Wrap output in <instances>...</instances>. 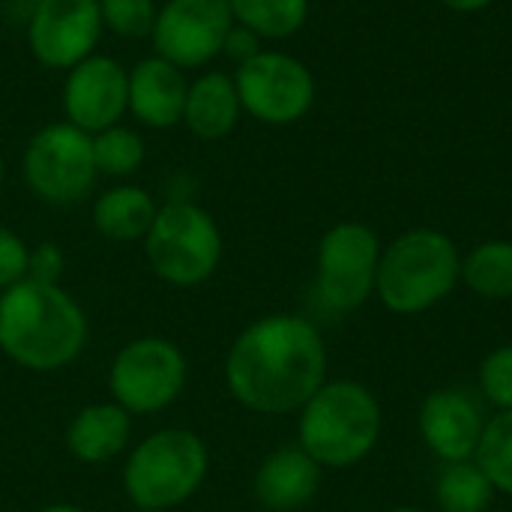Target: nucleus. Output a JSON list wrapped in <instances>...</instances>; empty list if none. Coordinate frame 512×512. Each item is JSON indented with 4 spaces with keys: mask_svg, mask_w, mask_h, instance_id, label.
Returning <instances> with one entry per match:
<instances>
[{
    "mask_svg": "<svg viewBox=\"0 0 512 512\" xmlns=\"http://www.w3.org/2000/svg\"><path fill=\"white\" fill-rule=\"evenodd\" d=\"M327 366L324 336L309 318L270 312L234 336L225 354V387L252 414L288 417L327 384Z\"/></svg>",
    "mask_w": 512,
    "mask_h": 512,
    "instance_id": "1",
    "label": "nucleus"
},
{
    "mask_svg": "<svg viewBox=\"0 0 512 512\" xmlns=\"http://www.w3.org/2000/svg\"><path fill=\"white\" fill-rule=\"evenodd\" d=\"M87 339L90 321L63 285L24 279L0 294V351L18 369L63 372L84 354Z\"/></svg>",
    "mask_w": 512,
    "mask_h": 512,
    "instance_id": "2",
    "label": "nucleus"
},
{
    "mask_svg": "<svg viewBox=\"0 0 512 512\" xmlns=\"http://www.w3.org/2000/svg\"><path fill=\"white\" fill-rule=\"evenodd\" d=\"M384 432L375 393L351 378H336L297 411V444L324 468L348 471L369 459Z\"/></svg>",
    "mask_w": 512,
    "mask_h": 512,
    "instance_id": "3",
    "label": "nucleus"
},
{
    "mask_svg": "<svg viewBox=\"0 0 512 512\" xmlns=\"http://www.w3.org/2000/svg\"><path fill=\"white\" fill-rule=\"evenodd\" d=\"M462 282V252L438 228H411L381 249L375 297L393 315L411 318L444 303Z\"/></svg>",
    "mask_w": 512,
    "mask_h": 512,
    "instance_id": "4",
    "label": "nucleus"
},
{
    "mask_svg": "<svg viewBox=\"0 0 512 512\" xmlns=\"http://www.w3.org/2000/svg\"><path fill=\"white\" fill-rule=\"evenodd\" d=\"M210 471L204 438L183 426L156 429L141 438L123 462V492L135 510L174 512L192 501Z\"/></svg>",
    "mask_w": 512,
    "mask_h": 512,
    "instance_id": "5",
    "label": "nucleus"
},
{
    "mask_svg": "<svg viewBox=\"0 0 512 512\" xmlns=\"http://www.w3.org/2000/svg\"><path fill=\"white\" fill-rule=\"evenodd\" d=\"M144 258L153 276L171 288H198L222 264V231L195 201H165L147 231Z\"/></svg>",
    "mask_w": 512,
    "mask_h": 512,
    "instance_id": "6",
    "label": "nucleus"
},
{
    "mask_svg": "<svg viewBox=\"0 0 512 512\" xmlns=\"http://www.w3.org/2000/svg\"><path fill=\"white\" fill-rule=\"evenodd\" d=\"M108 396L132 417L168 411L189 384V360L174 339L138 336L120 345L108 366Z\"/></svg>",
    "mask_w": 512,
    "mask_h": 512,
    "instance_id": "7",
    "label": "nucleus"
},
{
    "mask_svg": "<svg viewBox=\"0 0 512 512\" xmlns=\"http://www.w3.org/2000/svg\"><path fill=\"white\" fill-rule=\"evenodd\" d=\"M21 177L27 189L51 207L90 198L99 180L93 135L66 120L36 129L21 153Z\"/></svg>",
    "mask_w": 512,
    "mask_h": 512,
    "instance_id": "8",
    "label": "nucleus"
},
{
    "mask_svg": "<svg viewBox=\"0 0 512 512\" xmlns=\"http://www.w3.org/2000/svg\"><path fill=\"white\" fill-rule=\"evenodd\" d=\"M381 240L363 222H336L318 240L315 255V294L339 315L357 312L369 303L378 282Z\"/></svg>",
    "mask_w": 512,
    "mask_h": 512,
    "instance_id": "9",
    "label": "nucleus"
},
{
    "mask_svg": "<svg viewBox=\"0 0 512 512\" xmlns=\"http://www.w3.org/2000/svg\"><path fill=\"white\" fill-rule=\"evenodd\" d=\"M243 114L264 126H291L315 105V78L303 60L264 48L234 72Z\"/></svg>",
    "mask_w": 512,
    "mask_h": 512,
    "instance_id": "10",
    "label": "nucleus"
},
{
    "mask_svg": "<svg viewBox=\"0 0 512 512\" xmlns=\"http://www.w3.org/2000/svg\"><path fill=\"white\" fill-rule=\"evenodd\" d=\"M234 27L228 0H165L159 3L150 42L153 54L186 69L210 66Z\"/></svg>",
    "mask_w": 512,
    "mask_h": 512,
    "instance_id": "11",
    "label": "nucleus"
},
{
    "mask_svg": "<svg viewBox=\"0 0 512 512\" xmlns=\"http://www.w3.org/2000/svg\"><path fill=\"white\" fill-rule=\"evenodd\" d=\"M102 33L99 0H36L24 21L33 60L57 72H69L96 54Z\"/></svg>",
    "mask_w": 512,
    "mask_h": 512,
    "instance_id": "12",
    "label": "nucleus"
},
{
    "mask_svg": "<svg viewBox=\"0 0 512 512\" xmlns=\"http://www.w3.org/2000/svg\"><path fill=\"white\" fill-rule=\"evenodd\" d=\"M63 120L96 135L129 114V69L111 54H90L72 66L60 90Z\"/></svg>",
    "mask_w": 512,
    "mask_h": 512,
    "instance_id": "13",
    "label": "nucleus"
},
{
    "mask_svg": "<svg viewBox=\"0 0 512 512\" xmlns=\"http://www.w3.org/2000/svg\"><path fill=\"white\" fill-rule=\"evenodd\" d=\"M486 420L480 405L456 387L432 390L417 411V429L429 453L444 462H471L486 432Z\"/></svg>",
    "mask_w": 512,
    "mask_h": 512,
    "instance_id": "14",
    "label": "nucleus"
},
{
    "mask_svg": "<svg viewBox=\"0 0 512 512\" xmlns=\"http://www.w3.org/2000/svg\"><path fill=\"white\" fill-rule=\"evenodd\" d=\"M324 468L294 441L270 450L252 477V495L267 512L306 510L321 492Z\"/></svg>",
    "mask_w": 512,
    "mask_h": 512,
    "instance_id": "15",
    "label": "nucleus"
},
{
    "mask_svg": "<svg viewBox=\"0 0 512 512\" xmlns=\"http://www.w3.org/2000/svg\"><path fill=\"white\" fill-rule=\"evenodd\" d=\"M189 78L159 54L141 57L129 69V114L144 129H174L183 123Z\"/></svg>",
    "mask_w": 512,
    "mask_h": 512,
    "instance_id": "16",
    "label": "nucleus"
},
{
    "mask_svg": "<svg viewBox=\"0 0 512 512\" xmlns=\"http://www.w3.org/2000/svg\"><path fill=\"white\" fill-rule=\"evenodd\" d=\"M66 450L81 465H108L129 450L132 414L117 402H90L66 426Z\"/></svg>",
    "mask_w": 512,
    "mask_h": 512,
    "instance_id": "17",
    "label": "nucleus"
},
{
    "mask_svg": "<svg viewBox=\"0 0 512 512\" xmlns=\"http://www.w3.org/2000/svg\"><path fill=\"white\" fill-rule=\"evenodd\" d=\"M243 105L237 96V84L231 72L207 69L189 81L183 126L198 141H222L240 123Z\"/></svg>",
    "mask_w": 512,
    "mask_h": 512,
    "instance_id": "18",
    "label": "nucleus"
},
{
    "mask_svg": "<svg viewBox=\"0 0 512 512\" xmlns=\"http://www.w3.org/2000/svg\"><path fill=\"white\" fill-rule=\"evenodd\" d=\"M159 213L156 198L138 183H117L96 195L93 228L111 243H138Z\"/></svg>",
    "mask_w": 512,
    "mask_h": 512,
    "instance_id": "19",
    "label": "nucleus"
},
{
    "mask_svg": "<svg viewBox=\"0 0 512 512\" xmlns=\"http://www.w3.org/2000/svg\"><path fill=\"white\" fill-rule=\"evenodd\" d=\"M462 282L483 300H512V240H486L462 255Z\"/></svg>",
    "mask_w": 512,
    "mask_h": 512,
    "instance_id": "20",
    "label": "nucleus"
},
{
    "mask_svg": "<svg viewBox=\"0 0 512 512\" xmlns=\"http://www.w3.org/2000/svg\"><path fill=\"white\" fill-rule=\"evenodd\" d=\"M495 495L492 480L474 459L444 465L435 480V507L441 512H489Z\"/></svg>",
    "mask_w": 512,
    "mask_h": 512,
    "instance_id": "21",
    "label": "nucleus"
},
{
    "mask_svg": "<svg viewBox=\"0 0 512 512\" xmlns=\"http://www.w3.org/2000/svg\"><path fill=\"white\" fill-rule=\"evenodd\" d=\"M237 24L261 39H288L309 18V0H228Z\"/></svg>",
    "mask_w": 512,
    "mask_h": 512,
    "instance_id": "22",
    "label": "nucleus"
},
{
    "mask_svg": "<svg viewBox=\"0 0 512 512\" xmlns=\"http://www.w3.org/2000/svg\"><path fill=\"white\" fill-rule=\"evenodd\" d=\"M93 156L99 177L126 180L141 171L147 159V141L138 129L126 123H114L93 135Z\"/></svg>",
    "mask_w": 512,
    "mask_h": 512,
    "instance_id": "23",
    "label": "nucleus"
},
{
    "mask_svg": "<svg viewBox=\"0 0 512 512\" xmlns=\"http://www.w3.org/2000/svg\"><path fill=\"white\" fill-rule=\"evenodd\" d=\"M474 462L486 471L495 492L512 498V411H501L486 420Z\"/></svg>",
    "mask_w": 512,
    "mask_h": 512,
    "instance_id": "24",
    "label": "nucleus"
},
{
    "mask_svg": "<svg viewBox=\"0 0 512 512\" xmlns=\"http://www.w3.org/2000/svg\"><path fill=\"white\" fill-rule=\"evenodd\" d=\"M102 27L123 39H144L153 30L159 3L156 0H99Z\"/></svg>",
    "mask_w": 512,
    "mask_h": 512,
    "instance_id": "25",
    "label": "nucleus"
},
{
    "mask_svg": "<svg viewBox=\"0 0 512 512\" xmlns=\"http://www.w3.org/2000/svg\"><path fill=\"white\" fill-rule=\"evenodd\" d=\"M477 384L495 414L512 411V345H498L483 357L477 369Z\"/></svg>",
    "mask_w": 512,
    "mask_h": 512,
    "instance_id": "26",
    "label": "nucleus"
},
{
    "mask_svg": "<svg viewBox=\"0 0 512 512\" xmlns=\"http://www.w3.org/2000/svg\"><path fill=\"white\" fill-rule=\"evenodd\" d=\"M27 258L30 246L24 243V237L0 225V294L27 279Z\"/></svg>",
    "mask_w": 512,
    "mask_h": 512,
    "instance_id": "27",
    "label": "nucleus"
},
{
    "mask_svg": "<svg viewBox=\"0 0 512 512\" xmlns=\"http://www.w3.org/2000/svg\"><path fill=\"white\" fill-rule=\"evenodd\" d=\"M66 273V255L57 243L45 240L39 246H30V258H27V279L33 282H48V285H60Z\"/></svg>",
    "mask_w": 512,
    "mask_h": 512,
    "instance_id": "28",
    "label": "nucleus"
},
{
    "mask_svg": "<svg viewBox=\"0 0 512 512\" xmlns=\"http://www.w3.org/2000/svg\"><path fill=\"white\" fill-rule=\"evenodd\" d=\"M264 39L258 36V33H252L249 27H243V24H237L234 21V27L228 30V36H225V45H222V54L225 57H231L237 66H243L246 60H252L255 54H261L264 51V45H261Z\"/></svg>",
    "mask_w": 512,
    "mask_h": 512,
    "instance_id": "29",
    "label": "nucleus"
},
{
    "mask_svg": "<svg viewBox=\"0 0 512 512\" xmlns=\"http://www.w3.org/2000/svg\"><path fill=\"white\" fill-rule=\"evenodd\" d=\"M444 3L447 9H456V12H477V9H486L492 0H438Z\"/></svg>",
    "mask_w": 512,
    "mask_h": 512,
    "instance_id": "30",
    "label": "nucleus"
},
{
    "mask_svg": "<svg viewBox=\"0 0 512 512\" xmlns=\"http://www.w3.org/2000/svg\"><path fill=\"white\" fill-rule=\"evenodd\" d=\"M39 512H87L84 507H78V504H66V501H57V504H48V507H42Z\"/></svg>",
    "mask_w": 512,
    "mask_h": 512,
    "instance_id": "31",
    "label": "nucleus"
},
{
    "mask_svg": "<svg viewBox=\"0 0 512 512\" xmlns=\"http://www.w3.org/2000/svg\"><path fill=\"white\" fill-rule=\"evenodd\" d=\"M390 512H423L420 507H393Z\"/></svg>",
    "mask_w": 512,
    "mask_h": 512,
    "instance_id": "32",
    "label": "nucleus"
},
{
    "mask_svg": "<svg viewBox=\"0 0 512 512\" xmlns=\"http://www.w3.org/2000/svg\"><path fill=\"white\" fill-rule=\"evenodd\" d=\"M3 177H6V159H3V153H0V183H3Z\"/></svg>",
    "mask_w": 512,
    "mask_h": 512,
    "instance_id": "33",
    "label": "nucleus"
},
{
    "mask_svg": "<svg viewBox=\"0 0 512 512\" xmlns=\"http://www.w3.org/2000/svg\"><path fill=\"white\" fill-rule=\"evenodd\" d=\"M138 512H165V510H138Z\"/></svg>",
    "mask_w": 512,
    "mask_h": 512,
    "instance_id": "34",
    "label": "nucleus"
}]
</instances>
